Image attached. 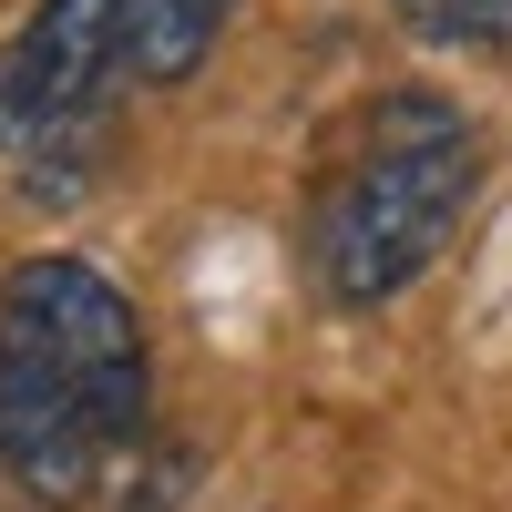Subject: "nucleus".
Instances as JSON below:
<instances>
[{"mask_svg":"<svg viewBox=\"0 0 512 512\" xmlns=\"http://www.w3.org/2000/svg\"><path fill=\"white\" fill-rule=\"evenodd\" d=\"M154 431L144 318L93 256L41 246L0 277V472L31 502H103Z\"/></svg>","mask_w":512,"mask_h":512,"instance_id":"nucleus-1","label":"nucleus"},{"mask_svg":"<svg viewBox=\"0 0 512 512\" xmlns=\"http://www.w3.org/2000/svg\"><path fill=\"white\" fill-rule=\"evenodd\" d=\"M482 185V144L472 113L431 82H400V93H369L338 123V154L308 195V277L328 308H390L420 277L441 267V246L461 226V205Z\"/></svg>","mask_w":512,"mask_h":512,"instance_id":"nucleus-2","label":"nucleus"},{"mask_svg":"<svg viewBox=\"0 0 512 512\" xmlns=\"http://www.w3.org/2000/svg\"><path fill=\"white\" fill-rule=\"evenodd\" d=\"M113 82H123V0H31V21L0 41V164L82 144Z\"/></svg>","mask_w":512,"mask_h":512,"instance_id":"nucleus-3","label":"nucleus"},{"mask_svg":"<svg viewBox=\"0 0 512 512\" xmlns=\"http://www.w3.org/2000/svg\"><path fill=\"white\" fill-rule=\"evenodd\" d=\"M226 21L236 0H123V82H185Z\"/></svg>","mask_w":512,"mask_h":512,"instance_id":"nucleus-4","label":"nucleus"},{"mask_svg":"<svg viewBox=\"0 0 512 512\" xmlns=\"http://www.w3.org/2000/svg\"><path fill=\"white\" fill-rule=\"evenodd\" d=\"M390 11L441 52H512V0H390Z\"/></svg>","mask_w":512,"mask_h":512,"instance_id":"nucleus-5","label":"nucleus"}]
</instances>
